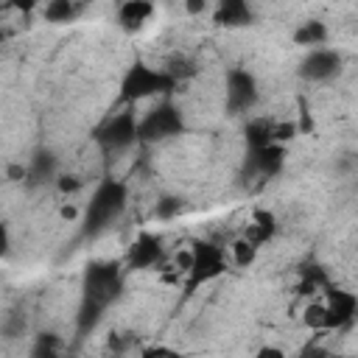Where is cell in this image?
Returning <instances> with one entry per match:
<instances>
[{"label": "cell", "instance_id": "cell-1", "mask_svg": "<svg viewBox=\"0 0 358 358\" xmlns=\"http://www.w3.org/2000/svg\"><path fill=\"white\" fill-rule=\"evenodd\" d=\"M123 210H126V185L117 179H103L84 210V232L87 235L103 232L115 218H120Z\"/></svg>", "mask_w": 358, "mask_h": 358}, {"label": "cell", "instance_id": "cell-2", "mask_svg": "<svg viewBox=\"0 0 358 358\" xmlns=\"http://www.w3.org/2000/svg\"><path fill=\"white\" fill-rule=\"evenodd\" d=\"M176 78L162 67V70H154L151 64L145 62H134L123 81H120V98L126 103H137V101H145L151 95H165L171 90H176Z\"/></svg>", "mask_w": 358, "mask_h": 358}, {"label": "cell", "instance_id": "cell-3", "mask_svg": "<svg viewBox=\"0 0 358 358\" xmlns=\"http://www.w3.org/2000/svg\"><path fill=\"white\" fill-rule=\"evenodd\" d=\"M120 288H123L120 263L95 260V263L87 266V271H84V296L87 299H95V302H101L106 308L109 302L117 299Z\"/></svg>", "mask_w": 358, "mask_h": 358}, {"label": "cell", "instance_id": "cell-4", "mask_svg": "<svg viewBox=\"0 0 358 358\" xmlns=\"http://www.w3.org/2000/svg\"><path fill=\"white\" fill-rule=\"evenodd\" d=\"M227 271L224 249L213 241H193L190 246V268H187V288L204 285Z\"/></svg>", "mask_w": 358, "mask_h": 358}, {"label": "cell", "instance_id": "cell-5", "mask_svg": "<svg viewBox=\"0 0 358 358\" xmlns=\"http://www.w3.org/2000/svg\"><path fill=\"white\" fill-rule=\"evenodd\" d=\"M137 131H140V143H162V140L179 137L185 131V120H182V112L165 101L140 120Z\"/></svg>", "mask_w": 358, "mask_h": 358}, {"label": "cell", "instance_id": "cell-6", "mask_svg": "<svg viewBox=\"0 0 358 358\" xmlns=\"http://www.w3.org/2000/svg\"><path fill=\"white\" fill-rule=\"evenodd\" d=\"M140 123L134 120L131 112H117L112 115L101 129H98V143L103 151H126L129 145H134L140 140Z\"/></svg>", "mask_w": 358, "mask_h": 358}, {"label": "cell", "instance_id": "cell-7", "mask_svg": "<svg viewBox=\"0 0 358 358\" xmlns=\"http://www.w3.org/2000/svg\"><path fill=\"white\" fill-rule=\"evenodd\" d=\"M224 98H227V112L232 115H241L246 109L255 106L257 101V81L249 70H241V67H232L227 73V81H224Z\"/></svg>", "mask_w": 358, "mask_h": 358}, {"label": "cell", "instance_id": "cell-8", "mask_svg": "<svg viewBox=\"0 0 358 358\" xmlns=\"http://www.w3.org/2000/svg\"><path fill=\"white\" fill-rule=\"evenodd\" d=\"M341 70V56L330 48H310V53L299 64V76L305 81H327L338 76Z\"/></svg>", "mask_w": 358, "mask_h": 358}, {"label": "cell", "instance_id": "cell-9", "mask_svg": "<svg viewBox=\"0 0 358 358\" xmlns=\"http://www.w3.org/2000/svg\"><path fill=\"white\" fill-rule=\"evenodd\" d=\"M324 308H327V330L344 327L352 322V316L358 313V296L341 288L327 285L324 288Z\"/></svg>", "mask_w": 358, "mask_h": 358}, {"label": "cell", "instance_id": "cell-10", "mask_svg": "<svg viewBox=\"0 0 358 358\" xmlns=\"http://www.w3.org/2000/svg\"><path fill=\"white\" fill-rule=\"evenodd\" d=\"M285 162V148L282 143H268L263 148H249V159H246V168L263 179L268 176H277L280 168Z\"/></svg>", "mask_w": 358, "mask_h": 358}, {"label": "cell", "instance_id": "cell-11", "mask_svg": "<svg viewBox=\"0 0 358 358\" xmlns=\"http://www.w3.org/2000/svg\"><path fill=\"white\" fill-rule=\"evenodd\" d=\"M162 257V241L151 232L137 235V241L126 252V268H151Z\"/></svg>", "mask_w": 358, "mask_h": 358}, {"label": "cell", "instance_id": "cell-12", "mask_svg": "<svg viewBox=\"0 0 358 358\" xmlns=\"http://www.w3.org/2000/svg\"><path fill=\"white\" fill-rule=\"evenodd\" d=\"M252 20L255 14L246 0H218L213 14V22L218 28H243V25H252Z\"/></svg>", "mask_w": 358, "mask_h": 358}, {"label": "cell", "instance_id": "cell-13", "mask_svg": "<svg viewBox=\"0 0 358 358\" xmlns=\"http://www.w3.org/2000/svg\"><path fill=\"white\" fill-rule=\"evenodd\" d=\"M151 11H154L151 0H126L117 8V22H120L123 31H140L148 22Z\"/></svg>", "mask_w": 358, "mask_h": 358}, {"label": "cell", "instance_id": "cell-14", "mask_svg": "<svg viewBox=\"0 0 358 358\" xmlns=\"http://www.w3.org/2000/svg\"><path fill=\"white\" fill-rule=\"evenodd\" d=\"M274 232H277V218H274V213H268V210H255V215H252V227H249L246 238L255 241V243L260 246V243L271 241Z\"/></svg>", "mask_w": 358, "mask_h": 358}, {"label": "cell", "instance_id": "cell-15", "mask_svg": "<svg viewBox=\"0 0 358 358\" xmlns=\"http://www.w3.org/2000/svg\"><path fill=\"white\" fill-rule=\"evenodd\" d=\"M103 310H106V308H103L101 302L81 296V305H78V316H76V333H78V336H87V333H92V330H95V324L101 322Z\"/></svg>", "mask_w": 358, "mask_h": 358}, {"label": "cell", "instance_id": "cell-16", "mask_svg": "<svg viewBox=\"0 0 358 358\" xmlns=\"http://www.w3.org/2000/svg\"><path fill=\"white\" fill-rule=\"evenodd\" d=\"M327 39V25L319 20H308L294 31V42L302 48H319Z\"/></svg>", "mask_w": 358, "mask_h": 358}, {"label": "cell", "instance_id": "cell-17", "mask_svg": "<svg viewBox=\"0 0 358 358\" xmlns=\"http://www.w3.org/2000/svg\"><path fill=\"white\" fill-rule=\"evenodd\" d=\"M53 176H56V157L50 151H36V157L31 159V168H28L31 185H42Z\"/></svg>", "mask_w": 358, "mask_h": 358}, {"label": "cell", "instance_id": "cell-18", "mask_svg": "<svg viewBox=\"0 0 358 358\" xmlns=\"http://www.w3.org/2000/svg\"><path fill=\"white\" fill-rule=\"evenodd\" d=\"M327 285H330V280H327V274H324L322 266H305L302 274H299L296 291H299L302 296H310V294H316V291H324Z\"/></svg>", "mask_w": 358, "mask_h": 358}, {"label": "cell", "instance_id": "cell-19", "mask_svg": "<svg viewBox=\"0 0 358 358\" xmlns=\"http://www.w3.org/2000/svg\"><path fill=\"white\" fill-rule=\"evenodd\" d=\"M243 134H246V145L249 148H263L268 143H277L274 140V123L271 120H252Z\"/></svg>", "mask_w": 358, "mask_h": 358}, {"label": "cell", "instance_id": "cell-20", "mask_svg": "<svg viewBox=\"0 0 358 358\" xmlns=\"http://www.w3.org/2000/svg\"><path fill=\"white\" fill-rule=\"evenodd\" d=\"M229 252H232V263L241 266V268H246V266H252L255 257H257V243L243 235V238H238V241L229 246Z\"/></svg>", "mask_w": 358, "mask_h": 358}, {"label": "cell", "instance_id": "cell-21", "mask_svg": "<svg viewBox=\"0 0 358 358\" xmlns=\"http://www.w3.org/2000/svg\"><path fill=\"white\" fill-rule=\"evenodd\" d=\"M76 17L73 0H48L45 3V20L48 22H70Z\"/></svg>", "mask_w": 358, "mask_h": 358}, {"label": "cell", "instance_id": "cell-22", "mask_svg": "<svg viewBox=\"0 0 358 358\" xmlns=\"http://www.w3.org/2000/svg\"><path fill=\"white\" fill-rule=\"evenodd\" d=\"M302 322L310 327V330H327V308L324 302H310L302 313Z\"/></svg>", "mask_w": 358, "mask_h": 358}, {"label": "cell", "instance_id": "cell-23", "mask_svg": "<svg viewBox=\"0 0 358 358\" xmlns=\"http://www.w3.org/2000/svg\"><path fill=\"white\" fill-rule=\"evenodd\" d=\"M56 352H59V338H56L53 333H42V336L36 338L34 350H31L34 358H53Z\"/></svg>", "mask_w": 358, "mask_h": 358}, {"label": "cell", "instance_id": "cell-24", "mask_svg": "<svg viewBox=\"0 0 358 358\" xmlns=\"http://www.w3.org/2000/svg\"><path fill=\"white\" fill-rule=\"evenodd\" d=\"M165 70L176 78V81H185V78H190L193 73H196V67H193V62L190 59H185V56H173L168 64H165Z\"/></svg>", "mask_w": 358, "mask_h": 358}, {"label": "cell", "instance_id": "cell-25", "mask_svg": "<svg viewBox=\"0 0 358 358\" xmlns=\"http://www.w3.org/2000/svg\"><path fill=\"white\" fill-rule=\"evenodd\" d=\"M182 210V201L176 196H165L157 201V218H173Z\"/></svg>", "mask_w": 358, "mask_h": 358}, {"label": "cell", "instance_id": "cell-26", "mask_svg": "<svg viewBox=\"0 0 358 358\" xmlns=\"http://www.w3.org/2000/svg\"><path fill=\"white\" fill-rule=\"evenodd\" d=\"M294 131H296V126H294V123H274V140H277V143L291 140V137H294Z\"/></svg>", "mask_w": 358, "mask_h": 358}, {"label": "cell", "instance_id": "cell-27", "mask_svg": "<svg viewBox=\"0 0 358 358\" xmlns=\"http://www.w3.org/2000/svg\"><path fill=\"white\" fill-rule=\"evenodd\" d=\"M59 190L62 193H73V190H78L81 187V179H76V176H59Z\"/></svg>", "mask_w": 358, "mask_h": 358}, {"label": "cell", "instance_id": "cell-28", "mask_svg": "<svg viewBox=\"0 0 358 358\" xmlns=\"http://www.w3.org/2000/svg\"><path fill=\"white\" fill-rule=\"evenodd\" d=\"M36 3H39V0H8V6H11V8H17V11H22V14H28Z\"/></svg>", "mask_w": 358, "mask_h": 358}, {"label": "cell", "instance_id": "cell-29", "mask_svg": "<svg viewBox=\"0 0 358 358\" xmlns=\"http://www.w3.org/2000/svg\"><path fill=\"white\" fill-rule=\"evenodd\" d=\"M204 0H185V8H187V14H201L204 11Z\"/></svg>", "mask_w": 358, "mask_h": 358}, {"label": "cell", "instance_id": "cell-30", "mask_svg": "<svg viewBox=\"0 0 358 358\" xmlns=\"http://www.w3.org/2000/svg\"><path fill=\"white\" fill-rule=\"evenodd\" d=\"M143 355H176V352L168 350V347H151V350H145Z\"/></svg>", "mask_w": 358, "mask_h": 358}, {"label": "cell", "instance_id": "cell-31", "mask_svg": "<svg viewBox=\"0 0 358 358\" xmlns=\"http://www.w3.org/2000/svg\"><path fill=\"white\" fill-rule=\"evenodd\" d=\"M257 355H260V358H266V355H271V358H282V350H277V347H263Z\"/></svg>", "mask_w": 358, "mask_h": 358}, {"label": "cell", "instance_id": "cell-32", "mask_svg": "<svg viewBox=\"0 0 358 358\" xmlns=\"http://www.w3.org/2000/svg\"><path fill=\"white\" fill-rule=\"evenodd\" d=\"M62 218H76V210L73 207H62Z\"/></svg>", "mask_w": 358, "mask_h": 358}, {"label": "cell", "instance_id": "cell-33", "mask_svg": "<svg viewBox=\"0 0 358 358\" xmlns=\"http://www.w3.org/2000/svg\"><path fill=\"white\" fill-rule=\"evenodd\" d=\"M39 3H42V0H39Z\"/></svg>", "mask_w": 358, "mask_h": 358}]
</instances>
